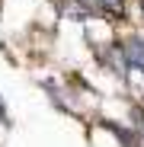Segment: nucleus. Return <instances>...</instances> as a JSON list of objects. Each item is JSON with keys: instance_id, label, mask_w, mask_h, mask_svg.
<instances>
[{"instance_id": "nucleus-1", "label": "nucleus", "mask_w": 144, "mask_h": 147, "mask_svg": "<svg viewBox=\"0 0 144 147\" xmlns=\"http://www.w3.org/2000/svg\"><path fill=\"white\" fill-rule=\"evenodd\" d=\"M93 7H99L103 13H112V16H125V3L122 0H90Z\"/></svg>"}, {"instance_id": "nucleus-2", "label": "nucleus", "mask_w": 144, "mask_h": 147, "mask_svg": "<svg viewBox=\"0 0 144 147\" xmlns=\"http://www.w3.org/2000/svg\"><path fill=\"white\" fill-rule=\"evenodd\" d=\"M128 55H131V61H138L144 67V42H131L128 45Z\"/></svg>"}, {"instance_id": "nucleus-3", "label": "nucleus", "mask_w": 144, "mask_h": 147, "mask_svg": "<svg viewBox=\"0 0 144 147\" xmlns=\"http://www.w3.org/2000/svg\"><path fill=\"white\" fill-rule=\"evenodd\" d=\"M141 10H144V0H141Z\"/></svg>"}]
</instances>
